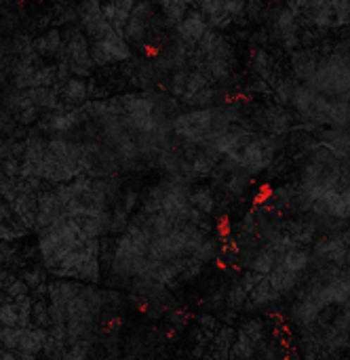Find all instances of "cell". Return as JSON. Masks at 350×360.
Returning <instances> with one entry per match:
<instances>
[{
  "label": "cell",
  "instance_id": "cell-1",
  "mask_svg": "<svg viewBox=\"0 0 350 360\" xmlns=\"http://www.w3.org/2000/svg\"><path fill=\"white\" fill-rule=\"evenodd\" d=\"M237 57L230 40L220 32L209 27L203 40L194 46L190 68L205 72L215 84H226L235 74Z\"/></svg>",
  "mask_w": 350,
  "mask_h": 360
},
{
  "label": "cell",
  "instance_id": "cell-2",
  "mask_svg": "<svg viewBox=\"0 0 350 360\" xmlns=\"http://www.w3.org/2000/svg\"><path fill=\"white\" fill-rule=\"evenodd\" d=\"M57 63H63L72 76L87 78L91 76L95 63L91 57V38L82 32L80 25H65L63 30V51L57 57Z\"/></svg>",
  "mask_w": 350,
  "mask_h": 360
},
{
  "label": "cell",
  "instance_id": "cell-3",
  "mask_svg": "<svg viewBox=\"0 0 350 360\" xmlns=\"http://www.w3.org/2000/svg\"><path fill=\"white\" fill-rule=\"evenodd\" d=\"M302 19L296 11L294 4H281L277 6V11L270 17V32L273 38L287 49L289 53H294L296 49H300L302 44Z\"/></svg>",
  "mask_w": 350,
  "mask_h": 360
},
{
  "label": "cell",
  "instance_id": "cell-4",
  "mask_svg": "<svg viewBox=\"0 0 350 360\" xmlns=\"http://www.w3.org/2000/svg\"><path fill=\"white\" fill-rule=\"evenodd\" d=\"M2 350H11L23 356H40L46 344V329L27 325V327H2L0 333Z\"/></svg>",
  "mask_w": 350,
  "mask_h": 360
},
{
  "label": "cell",
  "instance_id": "cell-5",
  "mask_svg": "<svg viewBox=\"0 0 350 360\" xmlns=\"http://www.w3.org/2000/svg\"><path fill=\"white\" fill-rule=\"evenodd\" d=\"M294 122H296V114L292 112V108H285L281 103H266L260 105L254 116H251V124L273 137H287L289 133H294Z\"/></svg>",
  "mask_w": 350,
  "mask_h": 360
},
{
  "label": "cell",
  "instance_id": "cell-6",
  "mask_svg": "<svg viewBox=\"0 0 350 360\" xmlns=\"http://www.w3.org/2000/svg\"><path fill=\"white\" fill-rule=\"evenodd\" d=\"M91 57L95 68H108L114 63H129L133 59V46L120 32H112L99 40H91Z\"/></svg>",
  "mask_w": 350,
  "mask_h": 360
},
{
  "label": "cell",
  "instance_id": "cell-7",
  "mask_svg": "<svg viewBox=\"0 0 350 360\" xmlns=\"http://www.w3.org/2000/svg\"><path fill=\"white\" fill-rule=\"evenodd\" d=\"M76 15H78V25L91 40H99V38L116 32L104 15L101 0H80L76 6Z\"/></svg>",
  "mask_w": 350,
  "mask_h": 360
},
{
  "label": "cell",
  "instance_id": "cell-8",
  "mask_svg": "<svg viewBox=\"0 0 350 360\" xmlns=\"http://www.w3.org/2000/svg\"><path fill=\"white\" fill-rule=\"evenodd\" d=\"M209 21L199 8H190V13L182 19V23L175 27V38L188 46H196L203 36L209 32Z\"/></svg>",
  "mask_w": 350,
  "mask_h": 360
},
{
  "label": "cell",
  "instance_id": "cell-9",
  "mask_svg": "<svg viewBox=\"0 0 350 360\" xmlns=\"http://www.w3.org/2000/svg\"><path fill=\"white\" fill-rule=\"evenodd\" d=\"M59 93H61V103L68 105V108H78V105H85L87 101L95 99V86L91 82H87L85 78L80 76H70L65 82H61L59 86Z\"/></svg>",
  "mask_w": 350,
  "mask_h": 360
},
{
  "label": "cell",
  "instance_id": "cell-10",
  "mask_svg": "<svg viewBox=\"0 0 350 360\" xmlns=\"http://www.w3.org/2000/svg\"><path fill=\"white\" fill-rule=\"evenodd\" d=\"M319 61H321V55L315 49H296L289 57L294 80L306 84L313 78V74L317 72Z\"/></svg>",
  "mask_w": 350,
  "mask_h": 360
},
{
  "label": "cell",
  "instance_id": "cell-11",
  "mask_svg": "<svg viewBox=\"0 0 350 360\" xmlns=\"http://www.w3.org/2000/svg\"><path fill=\"white\" fill-rule=\"evenodd\" d=\"M156 4L167 30H175L182 23V19L190 13L194 0H156Z\"/></svg>",
  "mask_w": 350,
  "mask_h": 360
},
{
  "label": "cell",
  "instance_id": "cell-12",
  "mask_svg": "<svg viewBox=\"0 0 350 360\" xmlns=\"http://www.w3.org/2000/svg\"><path fill=\"white\" fill-rule=\"evenodd\" d=\"M34 49L40 57L57 59L63 51V32H59L57 27H49L38 38H34Z\"/></svg>",
  "mask_w": 350,
  "mask_h": 360
},
{
  "label": "cell",
  "instance_id": "cell-13",
  "mask_svg": "<svg viewBox=\"0 0 350 360\" xmlns=\"http://www.w3.org/2000/svg\"><path fill=\"white\" fill-rule=\"evenodd\" d=\"M336 13V25L349 27L350 25V0H332Z\"/></svg>",
  "mask_w": 350,
  "mask_h": 360
},
{
  "label": "cell",
  "instance_id": "cell-14",
  "mask_svg": "<svg viewBox=\"0 0 350 360\" xmlns=\"http://www.w3.org/2000/svg\"><path fill=\"white\" fill-rule=\"evenodd\" d=\"M264 11V0H247V17L251 21H258Z\"/></svg>",
  "mask_w": 350,
  "mask_h": 360
},
{
  "label": "cell",
  "instance_id": "cell-15",
  "mask_svg": "<svg viewBox=\"0 0 350 360\" xmlns=\"http://www.w3.org/2000/svg\"><path fill=\"white\" fill-rule=\"evenodd\" d=\"M289 2H294V0H289Z\"/></svg>",
  "mask_w": 350,
  "mask_h": 360
}]
</instances>
